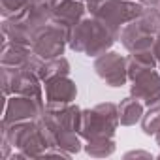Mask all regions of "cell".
<instances>
[{"mask_svg":"<svg viewBox=\"0 0 160 160\" xmlns=\"http://www.w3.org/2000/svg\"><path fill=\"white\" fill-rule=\"evenodd\" d=\"M0 79H2L4 98L12 94H23V96H32L43 102V81L38 77V73L27 68L2 66V77Z\"/></svg>","mask_w":160,"mask_h":160,"instance_id":"cell-7","label":"cell"},{"mask_svg":"<svg viewBox=\"0 0 160 160\" xmlns=\"http://www.w3.org/2000/svg\"><path fill=\"white\" fill-rule=\"evenodd\" d=\"M117 149V143L113 138H106V139H94V141H87L83 145V151L92 156V158H106L111 156Z\"/></svg>","mask_w":160,"mask_h":160,"instance_id":"cell-18","label":"cell"},{"mask_svg":"<svg viewBox=\"0 0 160 160\" xmlns=\"http://www.w3.org/2000/svg\"><path fill=\"white\" fill-rule=\"evenodd\" d=\"M130 94L141 100L147 108L160 104V70L152 68L139 73L136 79H132Z\"/></svg>","mask_w":160,"mask_h":160,"instance_id":"cell-11","label":"cell"},{"mask_svg":"<svg viewBox=\"0 0 160 160\" xmlns=\"http://www.w3.org/2000/svg\"><path fill=\"white\" fill-rule=\"evenodd\" d=\"M0 62H2V66H10V68H27V70L38 73V77H40V70L43 66V58L38 57L32 51V47L6 42V40L2 42Z\"/></svg>","mask_w":160,"mask_h":160,"instance_id":"cell-10","label":"cell"},{"mask_svg":"<svg viewBox=\"0 0 160 160\" xmlns=\"http://www.w3.org/2000/svg\"><path fill=\"white\" fill-rule=\"evenodd\" d=\"M45 102L36 100L32 96L12 94L6 98V109L2 117V124H13L21 121H34L42 115Z\"/></svg>","mask_w":160,"mask_h":160,"instance_id":"cell-9","label":"cell"},{"mask_svg":"<svg viewBox=\"0 0 160 160\" xmlns=\"http://www.w3.org/2000/svg\"><path fill=\"white\" fill-rule=\"evenodd\" d=\"M158 10H160V6H158Z\"/></svg>","mask_w":160,"mask_h":160,"instance_id":"cell-27","label":"cell"},{"mask_svg":"<svg viewBox=\"0 0 160 160\" xmlns=\"http://www.w3.org/2000/svg\"><path fill=\"white\" fill-rule=\"evenodd\" d=\"M136 2H139L143 6H160V0H136Z\"/></svg>","mask_w":160,"mask_h":160,"instance_id":"cell-24","label":"cell"},{"mask_svg":"<svg viewBox=\"0 0 160 160\" xmlns=\"http://www.w3.org/2000/svg\"><path fill=\"white\" fill-rule=\"evenodd\" d=\"M28 0H0V13L4 19L17 17L27 10Z\"/></svg>","mask_w":160,"mask_h":160,"instance_id":"cell-20","label":"cell"},{"mask_svg":"<svg viewBox=\"0 0 160 160\" xmlns=\"http://www.w3.org/2000/svg\"><path fill=\"white\" fill-rule=\"evenodd\" d=\"M94 70L98 73L100 79H104L106 85L119 89L122 85H126L128 81V64H126V57H122L117 51H106L104 55L94 58Z\"/></svg>","mask_w":160,"mask_h":160,"instance_id":"cell-8","label":"cell"},{"mask_svg":"<svg viewBox=\"0 0 160 160\" xmlns=\"http://www.w3.org/2000/svg\"><path fill=\"white\" fill-rule=\"evenodd\" d=\"M117 38L102 25L96 17H83L70 30L68 47L75 53H83L85 57H100L113 47Z\"/></svg>","mask_w":160,"mask_h":160,"instance_id":"cell-2","label":"cell"},{"mask_svg":"<svg viewBox=\"0 0 160 160\" xmlns=\"http://www.w3.org/2000/svg\"><path fill=\"white\" fill-rule=\"evenodd\" d=\"M12 147H13V145H12V143L2 136V158H4V160H8V158H10V151H12Z\"/></svg>","mask_w":160,"mask_h":160,"instance_id":"cell-22","label":"cell"},{"mask_svg":"<svg viewBox=\"0 0 160 160\" xmlns=\"http://www.w3.org/2000/svg\"><path fill=\"white\" fill-rule=\"evenodd\" d=\"M154 138H156V145H158V147H160V130H158V132H156V136H154Z\"/></svg>","mask_w":160,"mask_h":160,"instance_id":"cell-25","label":"cell"},{"mask_svg":"<svg viewBox=\"0 0 160 160\" xmlns=\"http://www.w3.org/2000/svg\"><path fill=\"white\" fill-rule=\"evenodd\" d=\"M45 104H72L77 98L75 81H72L70 75H60L43 81Z\"/></svg>","mask_w":160,"mask_h":160,"instance_id":"cell-12","label":"cell"},{"mask_svg":"<svg viewBox=\"0 0 160 160\" xmlns=\"http://www.w3.org/2000/svg\"><path fill=\"white\" fill-rule=\"evenodd\" d=\"M139 122L145 136H156V132L160 130V104L149 106V109L143 113Z\"/></svg>","mask_w":160,"mask_h":160,"instance_id":"cell-19","label":"cell"},{"mask_svg":"<svg viewBox=\"0 0 160 160\" xmlns=\"http://www.w3.org/2000/svg\"><path fill=\"white\" fill-rule=\"evenodd\" d=\"M152 53H154V57H156V60H158V70H160V30H158V34H156V38H154Z\"/></svg>","mask_w":160,"mask_h":160,"instance_id":"cell-23","label":"cell"},{"mask_svg":"<svg viewBox=\"0 0 160 160\" xmlns=\"http://www.w3.org/2000/svg\"><path fill=\"white\" fill-rule=\"evenodd\" d=\"M126 64H128V81L136 79L139 73L158 68V60L152 53V49H143V51H134L126 57Z\"/></svg>","mask_w":160,"mask_h":160,"instance_id":"cell-14","label":"cell"},{"mask_svg":"<svg viewBox=\"0 0 160 160\" xmlns=\"http://www.w3.org/2000/svg\"><path fill=\"white\" fill-rule=\"evenodd\" d=\"M124 158H147V160H151L152 154L147 152V151H130V152L124 154Z\"/></svg>","mask_w":160,"mask_h":160,"instance_id":"cell-21","label":"cell"},{"mask_svg":"<svg viewBox=\"0 0 160 160\" xmlns=\"http://www.w3.org/2000/svg\"><path fill=\"white\" fill-rule=\"evenodd\" d=\"M72 66L68 62L66 57H57L51 60H43V66L40 70V79L42 81H47V79L53 77H60V75H70Z\"/></svg>","mask_w":160,"mask_h":160,"instance_id":"cell-17","label":"cell"},{"mask_svg":"<svg viewBox=\"0 0 160 160\" xmlns=\"http://www.w3.org/2000/svg\"><path fill=\"white\" fill-rule=\"evenodd\" d=\"M119 124V106L113 102H104L81 111L79 134L85 141L106 139L115 136Z\"/></svg>","mask_w":160,"mask_h":160,"instance_id":"cell-5","label":"cell"},{"mask_svg":"<svg viewBox=\"0 0 160 160\" xmlns=\"http://www.w3.org/2000/svg\"><path fill=\"white\" fill-rule=\"evenodd\" d=\"M70 30L72 28H68V27L53 21V19L40 25L32 32V51L38 57H42L43 60L62 57L66 47H68Z\"/></svg>","mask_w":160,"mask_h":160,"instance_id":"cell-6","label":"cell"},{"mask_svg":"<svg viewBox=\"0 0 160 160\" xmlns=\"http://www.w3.org/2000/svg\"><path fill=\"white\" fill-rule=\"evenodd\" d=\"M87 4L83 0H51V19L72 28L85 17Z\"/></svg>","mask_w":160,"mask_h":160,"instance_id":"cell-13","label":"cell"},{"mask_svg":"<svg viewBox=\"0 0 160 160\" xmlns=\"http://www.w3.org/2000/svg\"><path fill=\"white\" fill-rule=\"evenodd\" d=\"M85 4L87 12L102 25H106V28L117 38V42L122 27L139 17L145 10V6L136 0H85Z\"/></svg>","mask_w":160,"mask_h":160,"instance_id":"cell-3","label":"cell"},{"mask_svg":"<svg viewBox=\"0 0 160 160\" xmlns=\"http://www.w3.org/2000/svg\"><path fill=\"white\" fill-rule=\"evenodd\" d=\"M51 134V139H53V147H58L70 154H75L83 149V143H81V134L75 132V130H66V128H58V130H53L49 132Z\"/></svg>","mask_w":160,"mask_h":160,"instance_id":"cell-16","label":"cell"},{"mask_svg":"<svg viewBox=\"0 0 160 160\" xmlns=\"http://www.w3.org/2000/svg\"><path fill=\"white\" fill-rule=\"evenodd\" d=\"M160 30V10L158 6H145L143 13L122 27L119 42L128 53L152 49L154 38Z\"/></svg>","mask_w":160,"mask_h":160,"instance_id":"cell-4","label":"cell"},{"mask_svg":"<svg viewBox=\"0 0 160 160\" xmlns=\"http://www.w3.org/2000/svg\"><path fill=\"white\" fill-rule=\"evenodd\" d=\"M145 104L138 98H134L132 94L122 98L119 104V122L122 126H134L136 122L141 121L143 113H145Z\"/></svg>","mask_w":160,"mask_h":160,"instance_id":"cell-15","label":"cell"},{"mask_svg":"<svg viewBox=\"0 0 160 160\" xmlns=\"http://www.w3.org/2000/svg\"><path fill=\"white\" fill-rule=\"evenodd\" d=\"M156 158H160V154H158V156H156Z\"/></svg>","mask_w":160,"mask_h":160,"instance_id":"cell-26","label":"cell"},{"mask_svg":"<svg viewBox=\"0 0 160 160\" xmlns=\"http://www.w3.org/2000/svg\"><path fill=\"white\" fill-rule=\"evenodd\" d=\"M2 136L27 158H42L43 152L53 147L51 134L40 121V117L34 121L2 124Z\"/></svg>","mask_w":160,"mask_h":160,"instance_id":"cell-1","label":"cell"}]
</instances>
